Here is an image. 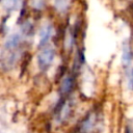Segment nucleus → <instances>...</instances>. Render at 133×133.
<instances>
[{
	"instance_id": "1",
	"label": "nucleus",
	"mask_w": 133,
	"mask_h": 133,
	"mask_svg": "<svg viewBox=\"0 0 133 133\" xmlns=\"http://www.w3.org/2000/svg\"><path fill=\"white\" fill-rule=\"evenodd\" d=\"M22 38L21 35L18 33H15L10 35L3 47V52H2V66L5 68V65L9 69L14 65L16 60L18 59L19 53H20V45H21Z\"/></svg>"
},
{
	"instance_id": "2",
	"label": "nucleus",
	"mask_w": 133,
	"mask_h": 133,
	"mask_svg": "<svg viewBox=\"0 0 133 133\" xmlns=\"http://www.w3.org/2000/svg\"><path fill=\"white\" fill-rule=\"evenodd\" d=\"M55 56V51L52 47H48L42 50V52L38 54L37 57V61H38V65L41 70H47L50 64L52 63L53 59Z\"/></svg>"
},
{
	"instance_id": "3",
	"label": "nucleus",
	"mask_w": 133,
	"mask_h": 133,
	"mask_svg": "<svg viewBox=\"0 0 133 133\" xmlns=\"http://www.w3.org/2000/svg\"><path fill=\"white\" fill-rule=\"evenodd\" d=\"M52 26L50 24L46 25L45 27H43V29L41 30V39H39V45H45L50 38H51V35H52Z\"/></svg>"
},
{
	"instance_id": "4",
	"label": "nucleus",
	"mask_w": 133,
	"mask_h": 133,
	"mask_svg": "<svg viewBox=\"0 0 133 133\" xmlns=\"http://www.w3.org/2000/svg\"><path fill=\"white\" fill-rule=\"evenodd\" d=\"M72 87H73V79L71 77H68L63 80L60 87V91L62 95H66L72 90Z\"/></svg>"
},
{
	"instance_id": "5",
	"label": "nucleus",
	"mask_w": 133,
	"mask_h": 133,
	"mask_svg": "<svg viewBox=\"0 0 133 133\" xmlns=\"http://www.w3.org/2000/svg\"><path fill=\"white\" fill-rule=\"evenodd\" d=\"M131 59H132V52H131V50L128 46H125L124 51H123V62H124V64L125 65L130 64Z\"/></svg>"
},
{
	"instance_id": "6",
	"label": "nucleus",
	"mask_w": 133,
	"mask_h": 133,
	"mask_svg": "<svg viewBox=\"0 0 133 133\" xmlns=\"http://www.w3.org/2000/svg\"><path fill=\"white\" fill-rule=\"evenodd\" d=\"M65 3H66V0H56V5L61 9L65 6Z\"/></svg>"
},
{
	"instance_id": "7",
	"label": "nucleus",
	"mask_w": 133,
	"mask_h": 133,
	"mask_svg": "<svg viewBox=\"0 0 133 133\" xmlns=\"http://www.w3.org/2000/svg\"><path fill=\"white\" fill-rule=\"evenodd\" d=\"M129 85H130V87H131V88H133V71H132V73H131V75H130Z\"/></svg>"
}]
</instances>
